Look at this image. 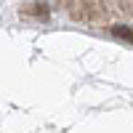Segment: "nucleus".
I'll return each instance as SVG.
<instances>
[]
</instances>
